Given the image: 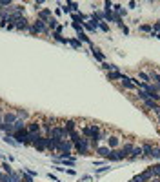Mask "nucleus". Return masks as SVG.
Segmentation results:
<instances>
[{
  "label": "nucleus",
  "instance_id": "1",
  "mask_svg": "<svg viewBox=\"0 0 160 182\" xmlns=\"http://www.w3.org/2000/svg\"><path fill=\"white\" fill-rule=\"evenodd\" d=\"M82 133H84L86 139H89V140H93V142H97L100 139V127L98 126H95V124L82 127Z\"/></svg>",
  "mask_w": 160,
  "mask_h": 182
},
{
  "label": "nucleus",
  "instance_id": "2",
  "mask_svg": "<svg viewBox=\"0 0 160 182\" xmlns=\"http://www.w3.org/2000/svg\"><path fill=\"white\" fill-rule=\"evenodd\" d=\"M89 144H91V140L89 139H80L77 144H75V148H77V151H78L80 155H87V149H89Z\"/></svg>",
  "mask_w": 160,
  "mask_h": 182
},
{
  "label": "nucleus",
  "instance_id": "3",
  "mask_svg": "<svg viewBox=\"0 0 160 182\" xmlns=\"http://www.w3.org/2000/svg\"><path fill=\"white\" fill-rule=\"evenodd\" d=\"M149 180H153V171L151 169H146L144 173H140L133 179V182H149Z\"/></svg>",
  "mask_w": 160,
  "mask_h": 182
},
{
  "label": "nucleus",
  "instance_id": "4",
  "mask_svg": "<svg viewBox=\"0 0 160 182\" xmlns=\"http://www.w3.org/2000/svg\"><path fill=\"white\" fill-rule=\"evenodd\" d=\"M27 127L26 129H22V131H15L13 133V139H17V142L18 144H27Z\"/></svg>",
  "mask_w": 160,
  "mask_h": 182
},
{
  "label": "nucleus",
  "instance_id": "5",
  "mask_svg": "<svg viewBox=\"0 0 160 182\" xmlns=\"http://www.w3.org/2000/svg\"><path fill=\"white\" fill-rule=\"evenodd\" d=\"M71 148H73V142L71 140H60L58 142V146H57V149H60L62 153H71Z\"/></svg>",
  "mask_w": 160,
  "mask_h": 182
},
{
  "label": "nucleus",
  "instance_id": "6",
  "mask_svg": "<svg viewBox=\"0 0 160 182\" xmlns=\"http://www.w3.org/2000/svg\"><path fill=\"white\" fill-rule=\"evenodd\" d=\"M33 29H35V33H49V27H47L42 20L35 22V24H33Z\"/></svg>",
  "mask_w": 160,
  "mask_h": 182
},
{
  "label": "nucleus",
  "instance_id": "7",
  "mask_svg": "<svg viewBox=\"0 0 160 182\" xmlns=\"http://www.w3.org/2000/svg\"><path fill=\"white\" fill-rule=\"evenodd\" d=\"M33 146H35L38 151H44V149H47V139H46V137H40V139L35 142Z\"/></svg>",
  "mask_w": 160,
  "mask_h": 182
},
{
  "label": "nucleus",
  "instance_id": "8",
  "mask_svg": "<svg viewBox=\"0 0 160 182\" xmlns=\"http://www.w3.org/2000/svg\"><path fill=\"white\" fill-rule=\"evenodd\" d=\"M15 27L22 31V29H27V27H29V24H27V20H26L24 17H20V18H17V20H15Z\"/></svg>",
  "mask_w": 160,
  "mask_h": 182
},
{
  "label": "nucleus",
  "instance_id": "9",
  "mask_svg": "<svg viewBox=\"0 0 160 182\" xmlns=\"http://www.w3.org/2000/svg\"><path fill=\"white\" fill-rule=\"evenodd\" d=\"M18 117L15 115V113H4V117H2V120H4V124H13V122L17 120Z\"/></svg>",
  "mask_w": 160,
  "mask_h": 182
},
{
  "label": "nucleus",
  "instance_id": "10",
  "mask_svg": "<svg viewBox=\"0 0 160 182\" xmlns=\"http://www.w3.org/2000/svg\"><path fill=\"white\" fill-rule=\"evenodd\" d=\"M122 84H124V87H127V89H133L135 87V84H133V79H129V77H126V75H122Z\"/></svg>",
  "mask_w": 160,
  "mask_h": 182
},
{
  "label": "nucleus",
  "instance_id": "11",
  "mask_svg": "<svg viewBox=\"0 0 160 182\" xmlns=\"http://www.w3.org/2000/svg\"><path fill=\"white\" fill-rule=\"evenodd\" d=\"M49 18H51V11H49V9H42V11L38 13V20L47 22Z\"/></svg>",
  "mask_w": 160,
  "mask_h": 182
},
{
  "label": "nucleus",
  "instance_id": "12",
  "mask_svg": "<svg viewBox=\"0 0 160 182\" xmlns=\"http://www.w3.org/2000/svg\"><path fill=\"white\" fill-rule=\"evenodd\" d=\"M13 129H15V131H22V129H26L24 119H17V120L13 122Z\"/></svg>",
  "mask_w": 160,
  "mask_h": 182
},
{
  "label": "nucleus",
  "instance_id": "13",
  "mask_svg": "<svg viewBox=\"0 0 160 182\" xmlns=\"http://www.w3.org/2000/svg\"><path fill=\"white\" fill-rule=\"evenodd\" d=\"M27 133H40V124L38 122H31L27 126Z\"/></svg>",
  "mask_w": 160,
  "mask_h": 182
},
{
  "label": "nucleus",
  "instance_id": "14",
  "mask_svg": "<svg viewBox=\"0 0 160 182\" xmlns=\"http://www.w3.org/2000/svg\"><path fill=\"white\" fill-rule=\"evenodd\" d=\"M142 153H144V157H151L153 146H151V144H144V146H142Z\"/></svg>",
  "mask_w": 160,
  "mask_h": 182
},
{
  "label": "nucleus",
  "instance_id": "15",
  "mask_svg": "<svg viewBox=\"0 0 160 182\" xmlns=\"http://www.w3.org/2000/svg\"><path fill=\"white\" fill-rule=\"evenodd\" d=\"M158 104L153 100V99H147V100H144V107H147V109H153L155 111V107H157Z\"/></svg>",
  "mask_w": 160,
  "mask_h": 182
},
{
  "label": "nucleus",
  "instance_id": "16",
  "mask_svg": "<svg viewBox=\"0 0 160 182\" xmlns=\"http://www.w3.org/2000/svg\"><path fill=\"white\" fill-rule=\"evenodd\" d=\"M97 153H100L102 157H106V159H107V157H109V153H111V149H109V148L100 146V148H97Z\"/></svg>",
  "mask_w": 160,
  "mask_h": 182
},
{
  "label": "nucleus",
  "instance_id": "17",
  "mask_svg": "<svg viewBox=\"0 0 160 182\" xmlns=\"http://www.w3.org/2000/svg\"><path fill=\"white\" fill-rule=\"evenodd\" d=\"M122 75H124V73H120V71H111V73H107L109 80H120V79H122Z\"/></svg>",
  "mask_w": 160,
  "mask_h": 182
},
{
  "label": "nucleus",
  "instance_id": "18",
  "mask_svg": "<svg viewBox=\"0 0 160 182\" xmlns=\"http://www.w3.org/2000/svg\"><path fill=\"white\" fill-rule=\"evenodd\" d=\"M102 67H104L107 73H111V71H118V67H117L115 64H107V62H104V64H102Z\"/></svg>",
  "mask_w": 160,
  "mask_h": 182
},
{
  "label": "nucleus",
  "instance_id": "19",
  "mask_svg": "<svg viewBox=\"0 0 160 182\" xmlns=\"http://www.w3.org/2000/svg\"><path fill=\"white\" fill-rule=\"evenodd\" d=\"M20 177H22V182H35L33 175H29L27 171H20Z\"/></svg>",
  "mask_w": 160,
  "mask_h": 182
},
{
  "label": "nucleus",
  "instance_id": "20",
  "mask_svg": "<svg viewBox=\"0 0 160 182\" xmlns=\"http://www.w3.org/2000/svg\"><path fill=\"white\" fill-rule=\"evenodd\" d=\"M138 79L144 82V84H151V77H149L147 73H144V71H140L138 73Z\"/></svg>",
  "mask_w": 160,
  "mask_h": 182
},
{
  "label": "nucleus",
  "instance_id": "21",
  "mask_svg": "<svg viewBox=\"0 0 160 182\" xmlns=\"http://www.w3.org/2000/svg\"><path fill=\"white\" fill-rule=\"evenodd\" d=\"M69 139H71V142H73V144H77V142H78L82 137H80L78 131H69Z\"/></svg>",
  "mask_w": 160,
  "mask_h": 182
},
{
  "label": "nucleus",
  "instance_id": "22",
  "mask_svg": "<svg viewBox=\"0 0 160 182\" xmlns=\"http://www.w3.org/2000/svg\"><path fill=\"white\" fill-rule=\"evenodd\" d=\"M73 20H75V24H78V22L87 20V17H86V15H82V13H73Z\"/></svg>",
  "mask_w": 160,
  "mask_h": 182
},
{
  "label": "nucleus",
  "instance_id": "23",
  "mask_svg": "<svg viewBox=\"0 0 160 182\" xmlns=\"http://www.w3.org/2000/svg\"><path fill=\"white\" fill-rule=\"evenodd\" d=\"M57 18H53V17H51V18H49V20H47V26H49V29H53V31H55V29H57V27H58V24H57Z\"/></svg>",
  "mask_w": 160,
  "mask_h": 182
},
{
  "label": "nucleus",
  "instance_id": "24",
  "mask_svg": "<svg viewBox=\"0 0 160 182\" xmlns=\"http://www.w3.org/2000/svg\"><path fill=\"white\" fill-rule=\"evenodd\" d=\"M107 140H109V148H117V146H118V144H120L118 137H109Z\"/></svg>",
  "mask_w": 160,
  "mask_h": 182
},
{
  "label": "nucleus",
  "instance_id": "25",
  "mask_svg": "<svg viewBox=\"0 0 160 182\" xmlns=\"http://www.w3.org/2000/svg\"><path fill=\"white\" fill-rule=\"evenodd\" d=\"M91 49H93V55H95V59H97V60H100V62H104V55L100 53L98 49H97V47H91Z\"/></svg>",
  "mask_w": 160,
  "mask_h": 182
},
{
  "label": "nucleus",
  "instance_id": "26",
  "mask_svg": "<svg viewBox=\"0 0 160 182\" xmlns=\"http://www.w3.org/2000/svg\"><path fill=\"white\" fill-rule=\"evenodd\" d=\"M75 126H77V122L75 120H67L66 122V129H67V131H75Z\"/></svg>",
  "mask_w": 160,
  "mask_h": 182
},
{
  "label": "nucleus",
  "instance_id": "27",
  "mask_svg": "<svg viewBox=\"0 0 160 182\" xmlns=\"http://www.w3.org/2000/svg\"><path fill=\"white\" fill-rule=\"evenodd\" d=\"M4 140L7 142V144H11V146H18V142L15 140V139H13L11 135H6V139H4Z\"/></svg>",
  "mask_w": 160,
  "mask_h": 182
},
{
  "label": "nucleus",
  "instance_id": "28",
  "mask_svg": "<svg viewBox=\"0 0 160 182\" xmlns=\"http://www.w3.org/2000/svg\"><path fill=\"white\" fill-rule=\"evenodd\" d=\"M149 169L153 171V177H160V164L153 166V168H149Z\"/></svg>",
  "mask_w": 160,
  "mask_h": 182
},
{
  "label": "nucleus",
  "instance_id": "29",
  "mask_svg": "<svg viewBox=\"0 0 160 182\" xmlns=\"http://www.w3.org/2000/svg\"><path fill=\"white\" fill-rule=\"evenodd\" d=\"M11 182H22L20 173H11Z\"/></svg>",
  "mask_w": 160,
  "mask_h": 182
},
{
  "label": "nucleus",
  "instance_id": "30",
  "mask_svg": "<svg viewBox=\"0 0 160 182\" xmlns=\"http://www.w3.org/2000/svg\"><path fill=\"white\" fill-rule=\"evenodd\" d=\"M67 6H69L71 11H75V13L78 11V4H77V2H67Z\"/></svg>",
  "mask_w": 160,
  "mask_h": 182
},
{
  "label": "nucleus",
  "instance_id": "31",
  "mask_svg": "<svg viewBox=\"0 0 160 182\" xmlns=\"http://www.w3.org/2000/svg\"><path fill=\"white\" fill-rule=\"evenodd\" d=\"M2 168H4V171H6V173H7V175H11V173H13V169H11V166H9V164H7V160L4 162V166H2Z\"/></svg>",
  "mask_w": 160,
  "mask_h": 182
},
{
  "label": "nucleus",
  "instance_id": "32",
  "mask_svg": "<svg viewBox=\"0 0 160 182\" xmlns=\"http://www.w3.org/2000/svg\"><path fill=\"white\" fill-rule=\"evenodd\" d=\"M53 37H55L58 42H62V44H69V40H67V38H64L62 35H55V33H53Z\"/></svg>",
  "mask_w": 160,
  "mask_h": 182
},
{
  "label": "nucleus",
  "instance_id": "33",
  "mask_svg": "<svg viewBox=\"0 0 160 182\" xmlns=\"http://www.w3.org/2000/svg\"><path fill=\"white\" fill-rule=\"evenodd\" d=\"M69 44H71L75 49H78L80 46H82V44H80V40H77V38H71V40H69Z\"/></svg>",
  "mask_w": 160,
  "mask_h": 182
},
{
  "label": "nucleus",
  "instance_id": "34",
  "mask_svg": "<svg viewBox=\"0 0 160 182\" xmlns=\"http://www.w3.org/2000/svg\"><path fill=\"white\" fill-rule=\"evenodd\" d=\"M138 99H142V100H147L149 97H147V93H146L144 89H138Z\"/></svg>",
  "mask_w": 160,
  "mask_h": 182
},
{
  "label": "nucleus",
  "instance_id": "35",
  "mask_svg": "<svg viewBox=\"0 0 160 182\" xmlns=\"http://www.w3.org/2000/svg\"><path fill=\"white\" fill-rule=\"evenodd\" d=\"M140 31H146V33H149V31H153V27H151V26H147V24H142V26H140Z\"/></svg>",
  "mask_w": 160,
  "mask_h": 182
},
{
  "label": "nucleus",
  "instance_id": "36",
  "mask_svg": "<svg viewBox=\"0 0 160 182\" xmlns=\"http://www.w3.org/2000/svg\"><path fill=\"white\" fill-rule=\"evenodd\" d=\"M0 182H11V175H7V173L0 175Z\"/></svg>",
  "mask_w": 160,
  "mask_h": 182
},
{
  "label": "nucleus",
  "instance_id": "37",
  "mask_svg": "<svg viewBox=\"0 0 160 182\" xmlns=\"http://www.w3.org/2000/svg\"><path fill=\"white\" fill-rule=\"evenodd\" d=\"M153 159H160V148H153V153H151Z\"/></svg>",
  "mask_w": 160,
  "mask_h": 182
},
{
  "label": "nucleus",
  "instance_id": "38",
  "mask_svg": "<svg viewBox=\"0 0 160 182\" xmlns=\"http://www.w3.org/2000/svg\"><path fill=\"white\" fill-rule=\"evenodd\" d=\"M73 27H75V31H77L78 35H82V33H84V29H82V26H80V24H73Z\"/></svg>",
  "mask_w": 160,
  "mask_h": 182
},
{
  "label": "nucleus",
  "instance_id": "39",
  "mask_svg": "<svg viewBox=\"0 0 160 182\" xmlns=\"http://www.w3.org/2000/svg\"><path fill=\"white\" fill-rule=\"evenodd\" d=\"M17 117H22V119H26V117H27V111H24V109H18V111H17Z\"/></svg>",
  "mask_w": 160,
  "mask_h": 182
},
{
  "label": "nucleus",
  "instance_id": "40",
  "mask_svg": "<svg viewBox=\"0 0 160 182\" xmlns=\"http://www.w3.org/2000/svg\"><path fill=\"white\" fill-rule=\"evenodd\" d=\"M151 27H153V31H151L153 35H155V33H158L160 35V24H155V26H151Z\"/></svg>",
  "mask_w": 160,
  "mask_h": 182
},
{
  "label": "nucleus",
  "instance_id": "41",
  "mask_svg": "<svg viewBox=\"0 0 160 182\" xmlns=\"http://www.w3.org/2000/svg\"><path fill=\"white\" fill-rule=\"evenodd\" d=\"M98 27L102 29V31H109V26H107L106 22H100V26H98Z\"/></svg>",
  "mask_w": 160,
  "mask_h": 182
},
{
  "label": "nucleus",
  "instance_id": "42",
  "mask_svg": "<svg viewBox=\"0 0 160 182\" xmlns=\"http://www.w3.org/2000/svg\"><path fill=\"white\" fill-rule=\"evenodd\" d=\"M60 11H64V13H69L71 9H69V6L66 4V6H60Z\"/></svg>",
  "mask_w": 160,
  "mask_h": 182
},
{
  "label": "nucleus",
  "instance_id": "43",
  "mask_svg": "<svg viewBox=\"0 0 160 182\" xmlns=\"http://www.w3.org/2000/svg\"><path fill=\"white\" fill-rule=\"evenodd\" d=\"M84 27H86L87 31H93V27H91V24H89V22H84Z\"/></svg>",
  "mask_w": 160,
  "mask_h": 182
},
{
  "label": "nucleus",
  "instance_id": "44",
  "mask_svg": "<svg viewBox=\"0 0 160 182\" xmlns=\"http://www.w3.org/2000/svg\"><path fill=\"white\" fill-rule=\"evenodd\" d=\"M120 29H122V31H124V35H127V33H129V29H127V26H124V24H122V26H120Z\"/></svg>",
  "mask_w": 160,
  "mask_h": 182
},
{
  "label": "nucleus",
  "instance_id": "45",
  "mask_svg": "<svg viewBox=\"0 0 160 182\" xmlns=\"http://www.w3.org/2000/svg\"><path fill=\"white\" fill-rule=\"evenodd\" d=\"M0 6H11V2L9 0H0Z\"/></svg>",
  "mask_w": 160,
  "mask_h": 182
},
{
  "label": "nucleus",
  "instance_id": "46",
  "mask_svg": "<svg viewBox=\"0 0 160 182\" xmlns=\"http://www.w3.org/2000/svg\"><path fill=\"white\" fill-rule=\"evenodd\" d=\"M155 113H157V117H158V122H160V106L155 107Z\"/></svg>",
  "mask_w": 160,
  "mask_h": 182
},
{
  "label": "nucleus",
  "instance_id": "47",
  "mask_svg": "<svg viewBox=\"0 0 160 182\" xmlns=\"http://www.w3.org/2000/svg\"><path fill=\"white\" fill-rule=\"evenodd\" d=\"M0 124H2V117H0Z\"/></svg>",
  "mask_w": 160,
  "mask_h": 182
},
{
  "label": "nucleus",
  "instance_id": "48",
  "mask_svg": "<svg viewBox=\"0 0 160 182\" xmlns=\"http://www.w3.org/2000/svg\"><path fill=\"white\" fill-rule=\"evenodd\" d=\"M0 175H2V173H0Z\"/></svg>",
  "mask_w": 160,
  "mask_h": 182
},
{
  "label": "nucleus",
  "instance_id": "49",
  "mask_svg": "<svg viewBox=\"0 0 160 182\" xmlns=\"http://www.w3.org/2000/svg\"><path fill=\"white\" fill-rule=\"evenodd\" d=\"M131 182H133V180H131Z\"/></svg>",
  "mask_w": 160,
  "mask_h": 182
},
{
  "label": "nucleus",
  "instance_id": "50",
  "mask_svg": "<svg viewBox=\"0 0 160 182\" xmlns=\"http://www.w3.org/2000/svg\"><path fill=\"white\" fill-rule=\"evenodd\" d=\"M158 24H160V22H158Z\"/></svg>",
  "mask_w": 160,
  "mask_h": 182
}]
</instances>
